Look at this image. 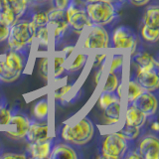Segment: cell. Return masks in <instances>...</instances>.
I'll return each mask as SVG.
<instances>
[{"label":"cell","mask_w":159,"mask_h":159,"mask_svg":"<svg viewBox=\"0 0 159 159\" xmlns=\"http://www.w3.org/2000/svg\"><path fill=\"white\" fill-rule=\"evenodd\" d=\"M119 98L116 97V94L114 93H109V92H102L101 94L98 97V106L102 111L107 107H108L111 102H113L114 101H116Z\"/></svg>","instance_id":"cell-31"},{"label":"cell","mask_w":159,"mask_h":159,"mask_svg":"<svg viewBox=\"0 0 159 159\" xmlns=\"http://www.w3.org/2000/svg\"><path fill=\"white\" fill-rule=\"evenodd\" d=\"M140 36L148 43H156L159 39V27H150L143 24L140 29Z\"/></svg>","instance_id":"cell-28"},{"label":"cell","mask_w":159,"mask_h":159,"mask_svg":"<svg viewBox=\"0 0 159 159\" xmlns=\"http://www.w3.org/2000/svg\"><path fill=\"white\" fill-rule=\"evenodd\" d=\"M7 42L10 50L28 55V51L34 44V34L30 19L23 16L10 26Z\"/></svg>","instance_id":"cell-2"},{"label":"cell","mask_w":159,"mask_h":159,"mask_svg":"<svg viewBox=\"0 0 159 159\" xmlns=\"http://www.w3.org/2000/svg\"><path fill=\"white\" fill-rule=\"evenodd\" d=\"M70 2H71V0H52V4L54 7L63 9V10L67 8Z\"/></svg>","instance_id":"cell-39"},{"label":"cell","mask_w":159,"mask_h":159,"mask_svg":"<svg viewBox=\"0 0 159 159\" xmlns=\"http://www.w3.org/2000/svg\"><path fill=\"white\" fill-rule=\"evenodd\" d=\"M20 76H21L20 73L12 71L11 69H9L6 66L4 60H0V82L13 83L18 80Z\"/></svg>","instance_id":"cell-24"},{"label":"cell","mask_w":159,"mask_h":159,"mask_svg":"<svg viewBox=\"0 0 159 159\" xmlns=\"http://www.w3.org/2000/svg\"><path fill=\"white\" fill-rule=\"evenodd\" d=\"M129 2L135 6H143V5H146L150 2V0H129Z\"/></svg>","instance_id":"cell-42"},{"label":"cell","mask_w":159,"mask_h":159,"mask_svg":"<svg viewBox=\"0 0 159 159\" xmlns=\"http://www.w3.org/2000/svg\"><path fill=\"white\" fill-rule=\"evenodd\" d=\"M125 1H127V0H116V2H117V4L119 5V6H121V4L124 3Z\"/></svg>","instance_id":"cell-45"},{"label":"cell","mask_w":159,"mask_h":159,"mask_svg":"<svg viewBox=\"0 0 159 159\" xmlns=\"http://www.w3.org/2000/svg\"><path fill=\"white\" fill-rule=\"evenodd\" d=\"M142 92H144L142 87L136 82V80L134 79L133 76H130L127 84V97H126L127 104H130Z\"/></svg>","instance_id":"cell-25"},{"label":"cell","mask_w":159,"mask_h":159,"mask_svg":"<svg viewBox=\"0 0 159 159\" xmlns=\"http://www.w3.org/2000/svg\"><path fill=\"white\" fill-rule=\"evenodd\" d=\"M116 132L120 136H122L124 139H126L127 141L132 142L133 140H135L136 138H138L139 136H140L141 128L131 126V125H128V124L124 123V125L119 129V130H117Z\"/></svg>","instance_id":"cell-27"},{"label":"cell","mask_w":159,"mask_h":159,"mask_svg":"<svg viewBox=\"0 0 159 159\" xmlns=\"http://www.w3.org/2000/svg\"><path fill=\"white\" fill-rule=\"evenodd\" d=\"M12 111L8 107L7 102L3 99L0 103V125H7L11 119Z\"/></svg>","instance_id":"cell-32"},{"label":"cell","mask_w":159,"mask_h":159,"mask_svg":"<svg viewBox=\"0 0 159 159\" xmlns=\"http://www.w3.org/2000/svg\"><path fill=\"white\" fill-rule=\"evenodd\" d=\"M48 26L51 34V41L54 45H58L65 37L69 23L67 20L66 12L63 9L54 7L48 10Z\"/></svg>","instance_id":"cell-7"},{"label":"cell","mask_w":159,"mask_h":159,"mask_svg":"<svg viewBox=\"0 0 159 159\" xmlns=\"http://www.w3.org/2000/svg\"><path fill=\"white\" fill-rule=\"evenodd\" d=\"M150 129H151L152 131L155 132V133H157L159 131V124H158V121L156 120V119H153V121L151 122Z\"/></svg>","instance_id":"cell-43"},{"label":"cell","mask_w":159,"mask_h":159,"mask_svg":"<svg viewBox=\"0 0 159 159\" xmlns=\"http://www.w3.org/2000/svg\"><path fill=\"white\" fill-rule=\"evenodd\" d=\"M147 116L141 112L139 109H137L132 104H127V107L125 108L123 113V120L125 124L131 126H135L142 128L147 121Z\"/></svg>","instance_id":"cell-17"},{"label":"cell","mask_w":159,"mask_h":159,"mask_svg":"<svg viewBox=\"0 0 159 159\" xmlns=\"http://www.w3.org/2000/svg\"><path fill=\"white\" fill-rule=\"evenodd\" d=\"M89 52L84 53V52H79L75 58L73 59V61H67L66 65V72L69 73H75L80 71L84 65L87 64L88 60H89Z\"/></svg>","instance_id":"cell-22"},{"label":"cell","mask_w":159,"mask_h":159,"mask_svg":"<svg viewBox=\"0 0 159 159\" xmlns=\"http://www.w3.org/2000/svg\"><path fill=\"white\" fill-rule=\"evenodd\" d=\"M26 58L27 54L9 49V51L4 56V62L6 66L9 69H11L12 71L22 74L25 70V67H26Z\"/></svg>","instance_id":"cell-15"},{"label":"cell","mask_w":159,"mask_h":159,"mask_svg":"<svg viewBox=\"0 0 159 159\" xmlns=\"http://www.w3.org/2000/svg\"><path fill=\"white\" fill-rule=\"evenodd\" d=\"M133 77L144 91L154 93L159 88V75L156 70L136 69V73Z\"/></svg>","instance_id":"cell-13"},{"label":"cell","mask_w":159,"mask_h":159,"mask_svg":"<svg viewBox=\"0 0 159 159\" xmlns=\"http://www.w3.org/2000/svg\"><path fill=\"white\" fill-rule=\"evenodd\" d=\"M73 89V84H64L60 88L56 89L53 93V97L55 99H63L65 97L71 93Z\"/></svg>","instance_id":"cell-35"},{"label":"cell","mask_w":159,"mask_h":159,"mask_svg":"<svg viewBox=\"0 0 159 159\" xmlns=\"http://www.w3.org/2000/svg\"><path fill=\"white\" fill-rule=\"evenodd\" d=\"M98 1H103V2H109V3H112V4H114V5H116V6L119 8L120 6L117 4V2H116V0H98Z\"/></svg>","instance_id":"cell-44"},{"label":"cell","mask_w":159,"mask_h":159,"mask_svg":"<svg viewBox=\"0 0 159 159\" xmlns=\"http://www.w3.org/2000/svg\"><path fill=\"white\" fill-rule=\"evenodd\" d=\"M31 123L30 119L26 114L21 111H12L11 119H10L9 124L16 126V130H9L6 132V135L13 139H22L25 137L27 130Z\"/></svg>","instance_id":"cell-12"},{"label":"cell","mask_w":159,"mask_h":159,"mask_svg":"<svg viewBox=\"0 0 159 159\" xmlns=\"http://www.w3.org/2000/svg\"><path fill=\"white\" fill-rule=\"evenodd\" d=\"M0 154H1V148H0Z\"/></svg>","instance_id":"cell-47"},{"label":"cell","mask_w":159,"mask_h":159,"mask_svg":"<svg viewBox=\"0 0 159 159\" xmlns=\"http://www.w3.org/2000/svg\"><path fill=\"white\" fill-rule=\"evenodd\" d=\"M75 50H76V47L75 46H66L61 50L60 54H62L65 58H66L67 60H69L72 57V55L75 52Z\"/></svg>","instance_id":"cell-38"},{"label":"cell","mask_w":159,"mask_h":159,"mask_svg":"<svg viewBox=\"0 0 159 159\" xmlns=\"http://www.w3.org/2000/svg\"><path fill=\"white\" fill-rule=\"evenodd\" d=\"M122 114V102L121 98H118L116 101L111 102L108 107L103 109V117L108 118H116L120 119Z\"/></svg>","instance_id":"cell-26"},{"label":"cell","mask_w":159,"mask_h":159,"mask_svg":"<svg viewBox=\"0 0 159 159\" xmlns=\"http://www.w3.org/2000/svg\"><path fill=\"white\" fill-rule=\"evenodd\" d=\"M9 31H10V27L0 21V43L7 41L9 36Z\"/></svg>","instance_id":"cell-36"},{"label":"cell","mask_w":159,"mask_h":159,"mask_svg":"<svg viewBox=\"0 0 159 159\" xmlns=\"http://www.w3.org/2000/svg\"><path fill=\"white\" fill-rule=\"evenodd\" d=\"M119 83H120V81H119L117 73L108 72L106 83H104V84H103V88L102 89V92L114 93V91H116V89L118 86Z\"/></svg>","instance_id":"cell-30"},{"label":"cell","mask_w":159,"mask_h":159,"mask_svg":"<svg viewBox=\"0 0 159 159\" xmlns=\"http://www.w3.org/2000/svg\"><path fill=\"white\" fill-rule=\"evenodd\" d=\"M27 154H24V153H13V152H5L3 154H0V158H3V159H25L27 158Z\"/></svg>","instance_id":"cell-37"},{"label":"cell","mask_w":159,"mask_h":159,"mask_svg":"<svg viewBox=\"0 0 159 159\" xmlns=\"http://www.w3.org/2000/svg\"><path fill=\"white\" fill-rule=\"evenodd\" d=\"M54 143H55L54 136L45 141L28 143L26 147L27 156L35 159H46L50 155V152H51V149L54 145Z\"/></svg>","instance_id":"cell-14"},{"label":"cell","mask_w":159,"mask_h":159,"mask_svg":"<svg viewBox=\"0 0 159 159\" xmlns=\"http://www.w3.org/2000/svg\"><path fill=\"white\" fill-rule=\"evenodd\" d=\"M135 148L141 158L158 159L159 158V139L156 134L147 133L142 136L135 145Z\"/></svg>","instance_id":"cell-10"},{"label":"cell","mask_w":159,"mask_h":159,"mask_svg":"<svg viewBox=\"0 0 159 159\" xmlns=\"http://www.w3.org/2000/svg\"><path fill=\"white\" fill-rule=\"evenodd\" d=\"M107 53L106 51L96 53L93 57V62L92 66L93 69H98L99 67H102V65L107 64Z\"/></svg>","instance_id":"cell-34"},{"label":"cell","mask_w":159,"mask_h":159,"mask_svg":"<svg viewBox=\"0 0 159 159\" xmlns=\"http://www.w3.org/2000/svg\"><path fill=\"white\" fill-rule=\"evenodd\" d=\"M68 60L63 55H55L52 59V77L54 81L61 79L66 72V65Z\"/></svg>","instance_id":"cell-21"},{"label":"cell","mask_w":159,"mask_h":159,"mask_svg":"<svg viewBox=\"0 0 159 159\" xmlns=\"http://www.w3.org/2000/svg\"><path fill=\"white\" fill-rule=\"evenodd\" d=\"M94 133L93 123L89 117H83L73 123H66L60 130V139L77 146H82L92 140Z\"/></svg>","instance_id":"cell-1"},{"label":"cell","mask_w":159,"mask_h":159,"mask_svg":"<svg viewBox=\"0 0 159 159\" xmlns=\"http://www.w3.org/2000/svg\"><path fill=\"white\" fill-rule=\"evenodd\" d=\"M117 9L116 5L103 1L86 4V11L93 25L107 26L111 24L117 17Z\"/></svg>","instance_id":"cell-4"},{"label":"cell","mask_w":159,"mask_h":159,"mask_svg":"<svg viewBox=\"0 0 159 159\" xmlns=\"http://www.w3.org/2000/svg\"><path fill=\"white\" fill-rule=\"evenodd\" d=\"M49 2H52V0H31V6H41Z\"/></svg>","instance_id":"cell-41"},{"label":"cell","mask_w":159,"mask_h":159,"mask_svg":"<svg viewBox=\"0 0 159 159\" xmlns=\"http://www.w3.org/2000/svg\"><path fill=\"white\" fill-rule=\"evenodd\" d=\"M135 107L147 117H153L157 112L158 101L156 96L152 92L144 91L130 103Z\"/></svg>","instance_id":"cell-11"},{"label":"cell","mask_w":159,"mask_h":159,"mask_svg":"<svg viewBox=\"0 0 159 159\" xmlns=\"http://www.w3.org/2000/svg\"><path fill=\"white\" fill-rule=\"evenodd\" d=\"M130 141H127L120 136L116 131H112L106 134L101 144L102 155L98 158L107 159H119L124 158L126 154Z\"/></svg>","instance_id":"cell-5"},{"label":"cell","mask_w":159,"mask_h":159,"mask_svg":"<svg viewBox=\"0 0 159 159\" xmlns=\"http://www.w3.org/2000/svg\"><path fill=\"white\" fill-rule=\"evenodd\" d=\"M133 62L136 65V69L141 70H156L158 71L159 64L150 53L146 51H138L133 55Z\"/></svg>","instance_id":"cell-18"},{"label":"cell","mask_w":159,"mask_h":159,"mask_svg":"<svg viewBox=\"0 0 159 159\" xmlns=\"http://www.w3.org/2000/svg\"><path fill=\"white\" fill-rule=\"evenodd\" d=\"M7 2L16 19L25 16L28 10L31 9V0H7Z\"/></svg>","instance_id":"cell-20"},{"label":"cell","mask_w":159,"mask_h":159,"mask_svg":"<svg viewBox=\"0 0 159 159\" xmlns=\"http://www.w3.org/2000/svg\"><path fill=\"white\" fill-rule=\"evenodd\" d=\"M39 72L41 77L48 81L50 76V59L49 57H43L40 59L39 64Z\"/></svg>","instance_id":"cell-33"},{"label":"cell","mask_w":159,"mask_h":159,"mask_svg":"<svg viewBox=\"0 0 159 159\" xmlns=\"http://www.w3.org/2000/svg\"><path fill=\"white\" fill-rule=\"evenodd\" d=\"M52 127L48 120H31L30 126L25 135V140L28 143L41 142L48 140L49 138L53 137Z\"/></svg>","instance_id":"cell-9"},{"label":"cell","mask_w":159,"mask_h":159,"mask_svg":"<svg viewBox=\"0 0 159 159\" xmlns=\"http://www.w3.org/2000/svg\"><path fill=\"white\" fill-rule=\"evenodd\" d=\"M88 32L84 35L82 47L84 50L89 52L107 51L111 45V37L104 26L92 25L87 28Z\"/></svg>","instance_id":"cell-6"},{"label":"cell","mask_w":159,"mask_h":159,"mask_svg":"<svg viewBox=\"0 0 159 159\" xmlns=\"http://www.w3.org/2000/svg\"><path fill=\"white\" fill-rule=\"evenodd\" d=\"M50 159H63V158H71V159H78L79 155L72 144L68 142L61 141L55 142L51 149L49 157Z\"/></svg>","instance_id":"cell-16"},{"label":"cell","mask_w":159,"mask_h":159,"mask_svg":"<svg viewBox=\"0 0 159 159\" xmlns=\"http://www.w3.org/2000/svg\"><path fill=\"white\" fill-rule=\"evenodd\" d=\"M86 4L83 0H71L65 9L69 27L77 34H82L93 25L86 11Z\"/></svg>","instance_id":"cell-3"},{"label":"cell","mask_w":159,"mask_h":159,"mask_svg":"<svg viewBox=\"0 0 159 159\" xmlns=\"http://www.w3.org/2000/svg\"><path fill=\"white\" fill-rule=\"evenodd\" d=\"M3 99H4V98H3ZM3 99H2L1 96H0V103H1V102H2V101H3Z\"/></svg>","instance_id":"cell-46"},{"label":"cell","mask_w":159,"mask_h":159,"mask_svg":"<svg viewBox=\"0 0 159 159\" xmlns=\"http://www.w3.org/2000/svg\"><path fill=\"white\" fill-rule=\"evenodd\" d=\"M104 67H106V64L102 65V67H99L98 70L96 72V75H94V82H96V84H98L99 81L102 80V74H103V72H104Z\"/></svg>","instance_id":"cell-40"},{"label":"cell","mask_w":159,"mask_h":159,"mask_svg":"<svg viewBox=\"0 0 159 159\" xmlns=\"http://www.w3.org/2000/svg\"><path fill=\"white\" fill-rule=\"evenodd\" d=\"M112 47L118 51L129 50L130 55L136 52L137 47V36L133 30L126 26H119L116 28L112 32L111 37Z\"/></svg>","instance_id":"cell-8"},{"label":"cell","mask_w":159,"mask_h":159,"mask_svg":"<svg viewBox=\"0 0 159 159\" xmlns=\"http://www.w3.org/2000/svg\"><path fill=\"white\" fill-rule=\"evenodd\" d=\"M142 22L150 27H159V7L158 5H151L143 15Z\"/></svg>","instance_id":"cell-23"},{"label":"cell","mask_w":159,"mask_h":159,"mask_svg":"<svg viewBox=\"0 0 159 159\" xmlns=\"http://www.w3.org/2000/svg\"><path fill=\"white\" fill-rule=\"evenodd\" d=\"M50 111L49 98H42L34 104L33 116L36 120H48Z\"/></svg>","instance_id":"cell-19"},{"label":"cell","mask_w":159,"mask_h":159,"mask_svg":"<svg viewBox=\"0 0 159 159\" xmlns=\"http://www.w3.org/2000/svg\"><path fill=\"white\" fill-rule=\"evenodd\" d=\"M123 64H124V54L121 53L120 51L118 53L113 54L111 62L108 64V71L107 72L119 73V71H121Z\"/></svg>","instance_id":"cell-29"}]
</instances>
